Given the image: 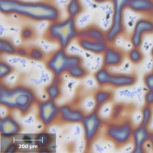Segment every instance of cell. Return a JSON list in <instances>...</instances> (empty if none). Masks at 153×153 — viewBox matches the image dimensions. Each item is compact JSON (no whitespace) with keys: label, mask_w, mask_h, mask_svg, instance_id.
I'll return each instance as SVG.
<instances>
[{"label":"cell","mask_w":153,"mask_h":153,"mask_svg":"<svg viewBox=\"0 0 153 153\" xmlns=\"http://www.w3.org/2000/svg\"><path fill=\"white\" fill-rule=\"evenodd\" d=\"M81 57L75 55H69L65 49H57L52 52L47 58L45 66L47 70L54 76H62L72 68L82 65Z\"/></svg>","instance_id":"obj_5"},{"label":"cell","mask_w":153,"mask_h":153,"mask_svg":"<svg viewBox=\"0 0 153 153\" xmlns=\"http://www.w3.org/2000/svg\"><path fill=\"white\" fill-rule=\"evenodd\" d=\"M127 106L122 103H116L114 105L110 112V118L111 120H118L126 118L123 114L126 111Z\"/></svg>","instance_id":"obj_24"},{"label":"cell","mask_w":153,"mask_h":153,"mask_svg":"<svg viewBox=\"0 0 153 153\" xmlns=\"http://www.w3.org/2000/svg\"><path fill=\"white\" fill-rule=\"evenodd\" d=\"M67 74L74 79H80L85 77L88 75V71L84 68L82 65H80L70 69Z\"/></svg>","instance_id":"obj_27"},{"label":"cell","mask_w":153,"mask_h":153,"mask_svg":"<svg viewBox=\"0 0 153 153\" xmlns=\"http://www.w3.org/2000/svg\"><path fill=\"white\" fill-rule=\"evenodd\" d=\"M135 126L128 118L118 120L106 121L104 126L105 138L117 147H122L132 142Z\"/></svg>","instance_id":"obj_4"},{"label":"cell","mask_w":153,"mask_h":153,"mask_svg":"<svg viewBox=\"0 0 153 153\" xmlns=\"http://www.w3.org/2000/svg\"><path fill=\"white\" fill-rule=\"evenodd\" d=\"M77 39L92 41H107L105 31L96 25H90L79 29Z\"/></svg>","instance_id":"obj_18"},{"label":"cell","mask_w":153,"mask_h":153,"mask_svg":"<svg viewBox=\"0 0 153 153\" xmlns=\"http://www.w3.org/2000/svg\"><path fill=\"white\" fill-rule=\"evenodd\" d=\"M114 93L111 90L100 89L96 91L94 97L96 105V109L99 110L103 105L111 102L114 99Z\"/></svg>","instance_id":"obj_19"},{"label":"cell","mask_w":153,"mask_h":153,"mask_svg":"<svg viewBox=\"0 0 153 153\" xmlns=\"http://www.w3.org/2000/svg\"><path fill=\"white\" fill-rule=\"evenodd\" d=\"M105 122L100 117L97 109L86 114L81 124L83 128L84 138L87 146L91 145L104 128Z\"/></svg>","instance_id":"obj_7"},{"label":"cell","mask_w":153,"mask_h":153,"mask_svg":"<svg viewBox=\"0 0 153 153\" xmlns=\"http://www.w3.org/2000/svg\"><path fill=\"white\" fill-rule=\"evenodd\" d=\"M111 74V72L110 70L103 66L97 70L94 75V77L97 85L102 88L108 87Z\"/></svg>","instance_id":"obj_21"},{"label":"cell","mask_w":153,"mask_h":153,"mask_svg":"<svg viewBox=\"0 0 153 153\" xmlns=\"http://www.w3.org/2000/svg\"><path fill=\"white\" fill-rule=\"evenodd\" d=\"M93 1L98 4H103L108 1H111V0H93Z\"/></svg>","instance_id":"obj_34"},{"label":"cell","mask_w":153,"mask_h":153,"mask_svg":"<svg viewBox=\"0 0 153 153\" xmlns=\"http://www.w3.org/2000/svg\"><path fill=\"white\" fill-rule=\"evenodd\" d=\"M144 99L145 105L153 107V91L147 90L145 94Z\"/></svg>","instance_id":"obj_32"},{"label":"cell","mask_w":153,"mask_h":153,"mask_svg":"<svg viewBox=\"0 0 153 153\" xmlns=\"http://www.w3.org/2000/svg\"><path fill=\"white\" fill-rule=\"evenodd\" d=\"M150 143L151 145V147L153 150V132H152L151 134V137H150Z\"/></svg>","instance_id":"obj_35"},{"label":"cell","mask_w":153,"mask_h":153,"mask_svg":"<svg viewBox=\"0 0 153 153\" xmlns=\"http://www.w3.org/2000/svg\"><path fill=\"white\" fill-rule=\"evenodd\" d=\"M17 47L12 42L7 39H1L0 42V52L1 54L7 55H14L16 53Z\"/></svg>","instance_id":"obj_25"},{"label":"cell","mask_w":153,"mask_h":153,"mask_svg":"<svg viewBox=\"0 0 153 153\" xmlns=\"http://www.w3.org/2000/svg\"><path fill=\"white\" fill-rule=\"evenodd\" d=\"M128 9L142 16L153 19V0H129Z\"/></svg>","instance_id":"obj_16"},{"label":"cell","mask_w":153,"mask_h":153,"mask_svg":"<svg viewBox=\"0 0 153 153\" xmlns=\"http://www.w3.org/2000/svg\"><path fill=\"white\" fill-rule=\"evenodd\" d=\"M79 31L76 19L68 16L65 19L49 23L44 37L49 42L56 43L60 48L66 50L72 42L77 40Z\"/></svg>","instance_id":"obj_3"},{"label":"cell","mask_w":153,"mask_h":153,"mask_svg":"<svg viewBox=\"0 0 153 153\" xmlns=\"http://www.w3.org/2000/svg\"><path fill=\"white\" fill-rule=\"evenodd\" d=\"M151 56H152V60H153V65H152L153 70H152V71H153V47H152V50H151Z\"/></svg>","instance_id":"obj_36"},{"label":"cell","mask_w":153,"mask_h":153,"mask_svg":"<svg viewBox=\"0 0 153 153\" xmlns=\"http://www.w3.org/2000/svg\"><path fill=\"white\" fill-rule=\"evenodd\" d=\"M37 106V118L42 125L48 127L59 122L60 106L57 105L55 100L48 98L38 101Z\"/></svg>","instance_id":"obj_8"},{"label":"cell","mask_w":153,"mask_h":153,"mask_svg":"<svg viewBox=\"0 0 153 153\" xmlns=\"http://www.w3.org/2000/svg\"><path fill=\"white\" fill-rule=\"evenodd\" d=\"M141 115L140 123L149 126L153 119V107L145 104L141 110Z\"/></svg>","instance_id":"obj_26"},{"label":"cell","mask_w":153,"mask_h":153,"mask_svg":"<svg viewBox=\"0 0 153 153\" xmlns=\"http://www.w3.org/2000/svg\"><path fill=\"white\" fill-rule=\"evenodd\" d=\"M21 125L12 115H5L1 119L0 131L1 137L13 139L21 134Z\"/></svg>","instance_id":"obj_13"},{"label":"cell","mask_w":153,"mask_h":153,"mask_svg":"<svg viewBox=\"0 0 153 153\" xmlns=\"http://www.w3.org/2000/svg\"><path fill=\"white\" fill-rule=\"evenodd\" d=\"M45 54L42 49L38 47H32L29 49L28 57L34 61H42L45 59Z\"/></svg>","instance_id":"obj_28"},{"label":"cell","mask_w":153,"mask_h":153,"mask_svg":"<svg viewBox=\"0 0 153 153\" xmlns=\"http://www.w3.org/2000/svg\"><path fill=\"white\" fill-rule=\"evenodd\" d=\"M126 53L123 51L109 44L103 54V66L107 68L120 66L125 59Z\"/></svg>","instance_id":"obj_12"},{"label":"cell","mask_w":153,"mask_h":153,"mask_svg":"<svg viewBox=\"0 0 153 153\" xmlns=\"http://www.w3.org/2000/svg\"><path fill=\"white\" fill-rule=\"evenodd\" d=\"M0 11L6 16H17L36 22L51 23L60 17L59 9L47 1L0 0Z\"/></svg>","instance_id":"obj_1"},{"label":"cell","mask_w":153,"mask_h":153,"mask_svg":"<svg viewBox=\"0 0 153 153\" xmlns=\"http://www.w3.org/2000/svg\"><path fill=\"white\" fill-rule=\"evenodd\" d=\"M143 82L147 90L153 91V71L145 75Z\"/></svg>","instance_id":"obj_31"},{"label":"cell","mask_w":153,"mask_h":153,"mask_svg":"<svg viewBox=\"0 0 153 153\" xmlns=\"http://www.w3.org/2000/svg\"><path fill=\"white\" fill-rule=\"evenodd\" d=\"M61 77L54 76L52 82L45 89L48 98L55 100L61 95Z\"/></svg>","instance_id":"obj_20"},{"label":"cell","mask_w":153,"mask_h":153,"mask_svg":"<svg viewBox=\"0 0 153 153\" xmlns=\"http://www.w3.org/2000/svg\"><path fill=\"white\" fill-rule=\"evenodd\" d=\"M129 0H111L112 5L111 22L105 30L106 40L110 44H114L119 37L125 32L124 14L128 9Z\"/></svg>","instance_id":"obj_6"},{"label":"cell","mask_w":153,"mask_h":153,"mask_svg":"<svg viewBox=\"0 0 153 153\" xmlns=\"http://www.w3.org/2000/svg\"><path fill=\"white\" fill-rule=\"evenodd\" d=\"M12 67L8 63L2 60L1 62L0 66V78L1 80H2L4 78L9 76L13 72Z\"/></svg>","instance_id":"obj_30"},{"label":"cell","mask_w":153,"mask_h":153,"mask_svg":"<svg viewBox=\"0 0 153 153\" xmlns=\"http://www.w3.org/2000/svg\"><path fill=\"white\" fill-rule=\"evenodd\" d=\"M37 102L36 95L30 87L22 85L10 87L1 84L0 104L9 111H16L26 115Z\"/></svg>","instance_id":"obj_2"},{"label":"cell","mask_w":153,"mask_h":153,"mask_svg":"<svg viewBox=\"0 0 153 153\" xmlns=\"http://www.w3.org/2000/svg\"><path fill=\"white\" fill-rule=\"evenodd\" d=\"M83 11V6L80 0H70L67 7V12L68 17L76 19Z\"/></svg>","instance_id":"obj_22"},{"label":"cell","mask_w":153,"mask_h":153,"mask_svg":"<svg viewBox=\"0 0 153 153\" xmlns=\"http://www.w3.org/2000/svg\"><path fill=\"white\" fill-rule=\"evenodd\" d=\"M153 34V19L147 17L139 18L135 22L130 41L133 47L140 48L145 35Z\"/></svg>","instance_id":"obj_9"},{"label":"cell","mask_w":153,"mask_h":153,"mask_svg":"<svg viewBox=\"0 0 153 153\" xmlns=\"http://www.w3.org/2000/svg\"><path fill=\"white\" fill-rule=\"evenodd\" d=\"M36 32L33 28L26 26L22 28L21 31V38L23 41H29L35 38Z\"/></svg>","instance_id":"obj_29"},{"label":"cell","mask_w":153,"mask_h":153,"mask_svg":"<svg viewBox=\"0 0 153 153\" xmlns=\"http://www.w3.org/2000/svg\"><path fill=\"white\" fill-rule=\"evenodd\" d=\"M138 78L134 74H111L108 87L114 88H128L134 85Z\"/></svg>","instance_id":"obj_15"},{"label":"cell","mask_w":153,"mask_h":153,"mask_svg":"<svg viewBox=\"0 0 153 153\" xmlns=\"http://www.w3.org/2000/svg\"><path fill=\"white\" fill-rule=\"evenodd\" d=\"M35 143L37 150L40 152H55L56 135L43 131L35 134Z\"/></svg>","instance_id":"obj_14"},{"label":"cell","mask_w":153,"mask_h":153,"mask_svg":"<svg viewBox=\"0 0 153 153\" xmlns=\"http://www.w3.org/2000/svg\"><path fill=\"white\" fill-rule=\"evenodd\" d=\"M86 113L82 109L72 105L60 106L59 122L64 123H81Z\"/></svg>","instance_id":"obj_11"},{"label":"cell","mask_w":153,"mask_h":153,"mask_svg":"<svg viewBox=\"0 0 153 153\" xmlns=\"http://www.w3.org/2000/svg\"><path fill=\"white\" fill-rule=\"evenodd\" d=\"M126 56L127 57L128 60L134 64H138L143 62L144 59V55L140 48L133 47L130 49Z\"/></svg>","instance_id":"obj_23"},{"label":"cell","mask_w":153,"mask_h":153,"mask_svg":"<svg viewBox=\"0 0 153 153\" xmlns=\"http://www.w3.org/2000/svg\"><path fill=\"white\" fill-rule=\"evenodd\" d=\"M76 40L81 48L97 55H103L110 44L107 41H92L82 39H77Z\"/></svg>","instance_id":"obj_17"},{"label":"cell","mask_w":153,"mask_h":153,"mask_svg":"<svg viewBox=\"0 0 153 153\" xmlns=\"http://www.w3.org/2000/svg\"><path fill=\"white\" fill-rule=\"evenodd\" d=\"M28 53H29V49L22 47H17L16 55L20 57H28Z\"/></svg>","instance_id":"obj_33"},{"label":"cell","mask_w":153,"mask_h":153,"mask_svg":"<svg viewBox=\"0 0 153 153\" xmlns=\"http://www.w3.org/2000/svg\"><path fill=\"white\" fill-rule=\"evenodd\" d=\"M148 127L140 123L135 126L132 133V153H143L146 152V146L150 142L152 134Z\"/></svg>","instance_id":"obj_10"}]
</instances>
